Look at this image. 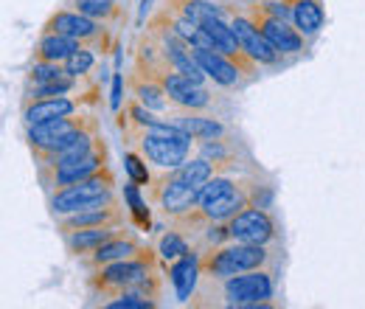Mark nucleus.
I'll return each instance as SVG.
<instances>
[{"label":"nucleus","instance_id":"nucleus-4","mask_svg":"<svg viewBox=\"0 0 365 309\" xmlns=\"http://www.w3.org/2000/svg\"><path fill=\"white\" fill-rule=\"evenodd\" d=\"M115 194V175L110 166L98 169L96 175L85 177L73 186H65V188H56V194L51 197V208L56 217H65V214H73V211H82L88 206H96L107 197Z\"/></svg>","mask_w":365,"mask_h":309},{"label":"nucleus","instance_id":"nucleus-3","mask_svg":"<svg viewBox=\"0 0 365 309\" xmlns=\"http://www.w3.org/2000/svg\"><path fill=\"white\" fill-rule=\"evenodd\" d=\"M91 127H96V118L93 116H62V118H51L43 124H34V127H26V138H29V146L31 152L46 161L51 155L62 152L65 146H71L82 133H88Z\"/></svg>","mask_w":365,"mask_h":309},{"label":"nucleus","instance_id":"nucleus-6","mask_svg":"<svg viewBox=\"0 0 365 309\" xmlns=\"http://www.w3.org/2000/svg\"><path fill=\"white\" fill-rule=\"evenodd\" d=\"M138 143H140V155H143L152 166H158L160 172H175V169H180L182 163L188 161L194 138H188V135H185V138H172V135L140 130Z\"/></svg>","mask_w":365,"mask_h":309},{"label":"nucleus","instance_id":"nucleus-20","mask_svg":"<svg viewBox=\"0 0 365 309\" xmlns=\"http://www.w3.org/2000/svg\"><path fill=\"white\" fill-rule=\"evenodd\" d=\"M101 146V138H98V124L91 127L88 133H82L71 146H65L62 152H56V155H51L46 161H40L43 163V169L48 172H53L56 166H65V163H73V161H79V158H85V155H91L93 149H98Z\"/></svg>","mask_w":365,"mask_h":309},{"label":"nucleus","instance_id":"nucleus-1","mask_svg":"<svg viewBox=\"0 0 365 309\" xmlns=\"http://www.w3.org/2000/svg\"><path fill=\"white\" fill-rule=\"evenodd\" d=\"M93 290L101 295H124V293H138L152 301L160 298V273L155 267L152 250H140L130 259L113 262V265L96 267L93 275Z\"/></svg>","mask_w":365,"mask_h":309},{"label":"nucleus","instance_id":"nucleus-23","mask_svg":"<svg viewBox=\"0 0 365 309\" xmlns=\"http://www.w3.org/2000/svg\"><path fill=\"white\" fill-rule=\"evenodd\" d=\"M85 43L68 37V34H56V31H43L40 43L34 48V56L37 59H46V62H65L73 51H79Z\"/></svg>","mask_w":365,"mask_h":309},{"label":"nucleus","instance_id":"nucleus-29","mask_svg":"<svg viewBox=\"0 0 365 309\" xmlns=\"http://www.w3.org/2000/svg\"><path fill=\"white\" fill-rule=\"evenodd\" d=\"M236 188V180H230L225 175H214L200 191H197V206H208V203H214V200H220V197H225Z\"/></svg>","mask_w":365,"mask_h":309},{"label":"nucleus","instance_id":"nucleus-33","mask_svg":"<svg viewBox=\"0 0 365 309\" xmlns=\"http://www.w3.org/2000/svg\"><path fill=\"white\" fill-rule=\"evenodd\" d=\"M158 301L146 298V295H138V293H124V295H115V301H107V309H152Z\"/></svg>","mask_w":365,"mask_h":309},{"label":"nucleus","instance_id":"nucleus-5","mask_svg":"<svg viewBox=\"0 0 365 309\" xmlns=\"http://www.w3.org/2000/svg\"><path fill=\"white\" fill-rule=\"evenodd\" d=\"M275 295V273L267 267L222 278V298L228 307H267Z\"/></svg>","mask_w":365,"mask_h":309},{"label":"nucleus","instance_id":"nucleus-21","mask_svg":"<svg viewBox=\"0 0 365 309\" xmlns=\"http://www.w3.org/2000/svg\"><path fill=\"white\" fill-rule=\"evenodd\" d=\"M133 96H135L143 107H149V110H155V113H169V110L175 107L172 98H169V93L160 85V79H155V76H149V74H146V79L133 76Z\"/></svg>","mask_w":365,"mask_h":309},{"label":"nucleus","instance_id":"nucleus-22","mask_svg":"<svg viewBox=\"0 0 365 309\" xmlns=\"http://www.w3.org/2000/svg\"><path fill=\"white\" fill-rule=\"evenodd\" d=\"M140 250H143V248L138 245L133 236L118 233V236H113L110 242H104L98 250H93V253H91V267L113 265V262H121V259L135 256V253H140Z\"/></svg>","mask_w":365,"mask_h":309},{"label":"nucleus","instance_id":"nucleus-14","mask_svg":"<svg viewBox=\"0 0 365 309\" xmlns=\"http://www.w3.org/2000/svg\"><path fill=\"white\" fill-rule=\"evenodd\" d=\"M250 17H253V23L262 29V34L270 40V45L281 56H292V54L304 51V34L295 26H289L287 20H275V17H267L262 11H253Z\"/></svg>","mask_w":365,"mask_h":309},{"label":"nucleus","instance_id":"nucleus-17","mask_svg":"<svg viewBox=\"0 0 365 309\" xmlns=\"http://www.w3.org/2000/svg\"><path fill=\"white\" fill-rule=\"evenodd\" d=\"M200 259H202V256H200L197 250H188V253H182L180 259H175V265L169 267V278H172V284H175V295H178V301H182V304L194 295L197 278L202 275Z\"/></svg>","mask_w":365,"mask_h":309},{"label":"nucleus","instance_id":"nucleus-30","mask_svg":"<svg viewBox=\"0 0 365 309\" xmlns=\"http://www.w3.org/2000/svg\"><path fill=\"white\" fill-rule=\"evenodd\" d=\"M124 200L130 203V211H133V220L140 225V228H149V208H146V200L140 197V191H138V183L135 180H130L127 186H124Z\"/></svg>","mask_w":365,"mask_h":309},{"label":"nucleus","instance_id":"nucleus-18","mask_svg":"<svg viewBox=\"0 0 365 309\" xmlns=\"http://www.w3.org/2000/svg\"><path fill=\"white\" fill-rule=\"evenodd\" d=\"M169 121H175L182 133H188L194 141H214V138H225V124L211 118V116H202L200 110H180L175 113Z\"/></svg>","mask_w":365,"mask_h":309},{"label":"nucleus","instance_id":"nucleus-11","mask_svg":"<svg viewBox=\"0 0 365 309\" xmlns=\"http://www.w3.org/2000/svg\"><path fill=\"white\" fill-rule=\"evenodd\" d=\"M230 26H233V34H236V40L242 45V51L259 65H273L281 59V54L275 51L270 40L262 34V29L253 23V17H247V14H236V17H230Z\"/></svg>","mask_w":365,"mask_h":309},{"label":"nucleus","instance_id":"nucleus-28","mask_svg":"<svg viewBox=\"0 0 365 309\" xmlns=\"http://www.w3.org/2000/svg\"><path fill=\"white\" fill-rule=\"evenodd\" d=\"M65 76H71V74L65 71V65H62V62H46V59H37V62L31 65L29 82H31V85H51V82H59V79H65Z\"/></svg>","mask_w":365,"mask_h":309},{"label":"nucleus","instance_id":"nucleus-8","mask_svg":"<svg viewBox=\"0 0 365 309\" xmlns=\"http://www.w3.org/2000/svg\"><path fill=\"white\" fill-rule=\"evenodd\" d=\"M43 31H56V34H68L79 43L91 45V48H107V37H104V29H101V20H93L88 14H82L79 9L76 11H56L48 17V23L43 26Z\"/></svg>","mask_w":365,"mask_h":309},{"label":"nucleus","instance_id":"nucleus-24","mask_svg":"<svg viewBox=\"0 0 365 309\" xmlns=\"http://www.w3.org/2000/svg\"><path fill=\"white\" fill-rule=\"evenodd\" d=\"M323 20H326V11L320 0H292V26L304 37L318 34L323 29Z\"/></svg>","mask_w":365,"mask_h":309},{"label":"nucleus","instance_id":"nucleus-15","mask_svg":"<svg viewBox=\"0 0 365 309\" xmlns=\"http://www.w3.org/2000/svg\"><path fill=\"white\" fill-rule=\"evenodd\" d=\"M79 110V104L68 96H48V98H26L23 101V124L34 127L51 118H62V116H73Z\"/></svg>","mask_w":365,"mask_h":309},{"label":"nucleus","instance_id":"nucleus-9","mask_svg":"<svg viewBox=\"0 0 365 309\" xmlns=\"http://www.w3.org/2000/svg\"><path fill=\"white\" fill-rule=\"evenodd\" d=\"M228 236L233 242H247V245H270L275 242V222L270 211L247 206L242 214H236L228 222Z\"/></svg>","mask_w":365,"mask_h":309},{"label":"nucleus","instance_id":"nucleus-10","mask_svg":"<svg viewBox=\"0 0 365 309\" xmlns=\"http://www.w3.org/2000/svg\"><path fill=\"white\" fill-rule=\"evenodd\" d=\"M155 79H160V85L169 93V98L178 110H205L211 104V93L202 88V82H194L191 76H185L175 68L158 74Z\"/></svg>","mask_w":365,"mask_h":309},{"label":"nucleus","instance_id":"nucleus-12","mask_svg":"<svg viewBox=\"0 0 365 309\" xmlns=\"http://www.w3.org/2000/svg\"><path fill=\"white\" fill-rule=\"evenodd\" d=\"M98 225H121V208H118V197H107L96 206H88L82 211H73V214H65L59 220V231L62 236L71 233V231H82V228H98Z\"/></svg>","mask_w":365,"mask_h":309},{"label":"nucleus","instance_id":"nucleus-19","mask_svg":"<svg viewBox=\"0 0 365 309\" xmlns=\"http://www.w3.org/2000/svg\"><path fill=\"white\" fill-rule=\"evenodd\" d=\"M121 233V225H98V228H82V231H71L65 233V245L71 253L76 256H91L93 250H98L104 242H110L113 236Z\"/></svg>","mask_w":365,"mask_h":309},{"label":"nucleus","instance_id":"nucleus-7","mask_svg":"<svg viewBox=\"0 0 365 309\" xmlns=\"http://www.w3.org/2000/svg\"><path fill=\"white\" fill-rule=\"evenodd\" d=\"M149 183H152V188H149L152 203H158V208H160L166 217H172V220L188 214V211L197 206V188L188 186L178 172L152 177ZM149 183H146V186H149Z\"/></svg>","mask_w":365,"mask_h":309},{"label":"nucleus","instance_id":"nucleus-35","mask_svg":"<svg viewBox=\"0 0 365 309\" xmlns=\"http://www.w3.org/2000/svg\"><path fill=\"white\" fill-rule=\"evenodd\" d=\"M121 88H124V76L115 74V79H113V98H110V107H113V110L121 107Z\"/></svg>","mask_w":365,"mask_h":309},{"label":"nucleus","instance_id":"nucleus-25","mask_svg":"<svg viewBox=\"0 0 365 309\" xmlns=\"http://www.w3.org/2000/svg\"><path fill=\"white\" fill-rule=\"evenodd\" d=\"M214 166H217V163H211L208 158H188L180 169H175V172H178L188 186H194V188L200 191L211 177L217 175V169H214Z\"/></svg>","mask_w":365,"mask_h":309},{"label":"nucleus","instance_id":"nucleus-13","mask_svg":"<svg viewBox=\"0 0 365 309\" xmlns=\"http://www.w3.org/2000/svg\"><path fill=\"white\" fill-rule=\"evenodd\" d=\"M194 59L200 62L202 74L222 88H236L242 82V76H250L239 62H233L230 56H225L222 51H214V48H194Z\"/></svg>","mask_w":365,"mask_h":309},{"label":"nucleus","instance_id":"nucleus-31","mask_svg":"<svg viewBox=\"0 0 365 309\" xmlns=\"http://www.w3.org/2000/svg\"><path fill=\"white\" fill-rule=\"evenodd\" d=\"M62 65H65V71H68L71 76H76V79H79V76H85L93 65H96L93 48H91V45H82V48H79V51H73V54H71V56H68Z\"/></svg>","mask_w":365,"mask_h":309},{"label":"nucleus","instance_id":"nucleus-36","mask_svg":"<svg viewBox=\"0 0 365 309\" xmlns=\"http://www.w3.org/2000/svg\"><path fill=\"white\" fill-rule=\"evenodd\" d=\"M152 0H140V17H146V9H149Z\"/></svg>","mask_w":365,"mask_h":309},{"label":"nucleus","instance_id":"nucleus-26","mask_svg":"<svg viewBox=\"0 0 365 309\" xmlns=\"http://www.w3.org/2000/svg\"><path fill=\"white\" fill-rule=\"evenodd\" d=\"M180 14L188 17L191 23H197V26H202L211 17H225L228 20L225 9L217 6V3H211V0H180Z\"/></svg>","mask_w":365,"mask_h":309},{"label":"nucleus","instance_id":"nucleus-16","mask_svg":"<svg viewBox=\"0 0 365 309\" xmlns=\"http://www.w3.org/2000/svg\"><path fill=\"white\" fill-rule=\"evenodd\" d=\"M104 166H107V149H104V143H101L98 149H93L91 155H85V158H79V161H73V163L56 166V169L51 172V183H53L56 188H65V186H73V183H79V180H85V177L96 175V172L104 169Z\"/></svg>","mask_w":365,"mask_h":309},{"label":"nucleus","instance_id":"nucleus-2","mask_svg":"<svg viewBox=\"0 0 365 309\" xmlns=\"http://www.w3.org/2000/svg\"><path fill=\"white\" fill-rule=\"evenodd\" d=\"M273 259V250L267 245H247V242H225V245H214L202 259H200V270L205 278H230L247 270H259L267 267Z\"/></svg>","mask_w":365,"mask_h":309},{"label":"nucleus","instance_id":"nucleus-27","mask_svg":"<svg viewBox=\"0 0 365 309\" xmlns=\"http://www.w3.org/2000/svg\"><path fill=\"white\" fill-rule=\"evenodd\" d=\"M76 9L82 14L93 17V20H101V23H110V20H118L121 17L118 0H76Z\"/></svg>","mask_w":365,"mask_h":309},{"label":"nucleus","instance_id":"nucleus-32","mask_svg":"<svg viewBox=\"0 0 365 309\" xmlns=\"http://www.w3.org/2000/svg\"><path fill=\"white\" fill-rule=\"evenodd\" d=\"M158 253H160L163 259L175 262V259H180L182 253H188V242L182 239V236L178 233V231H169V233H163V236H160Z\"/></svg>","mask_w":365,"mask_h":309},{"label":"nucleus","instance_id":"nucleus-34","mask_svg":"<svg viewBox=\"0 0 365 309\" xmlns=\"http://www.w3.org/2000/svg\"><path fill=\"white\" fill-rule=\"evenodd\" d=\"M124 169L130 172V180H135V183H149V180H152L149 169H146V158H143V155L127 152V158H124Z\"/></svg>","mask_w":365,"mask_h":309}]
</instances>
